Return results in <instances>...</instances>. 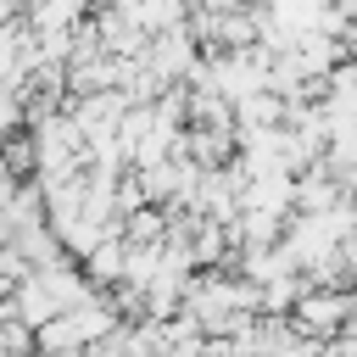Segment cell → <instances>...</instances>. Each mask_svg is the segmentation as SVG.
Listing matches in <instances>:
<instances>
[{
    "label": "cell",
    "mask_w": 357,
    "mask_h": 357,
    "mask_svg": "<svg viewBox=\"0 0 357 357\" xmlns=\"http://www.w3.org/2000/svg\"><path fill=\"white\" fill-rule=\"evenodd\" d=\"M346 296H307L301 301V329L312 335H329V329H346Z\"/></svg>",
    "instance_id": "cell-1"
}]
</instances>
